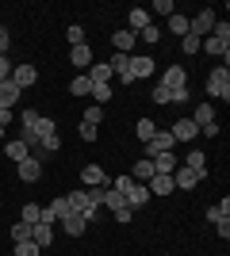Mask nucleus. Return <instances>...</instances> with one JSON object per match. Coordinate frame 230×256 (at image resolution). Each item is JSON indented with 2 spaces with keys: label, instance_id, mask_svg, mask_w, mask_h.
Here are the masks:
<instances>
[{
  "label": "nucleus",
  "instance_id": "f257e3e1",
  "mask_svg": "<svg viewBox=\"0 0 230 256\" xmlns=\"http://www.w3.org/2000/svg\"><path fill=\"white\" fill-rule=\"evenodd\" d=\"M111 188H119L123 192V203L131 206V210H138V206L150 203V188L138 180H131V176H119V180H111Z\"/></svg>",
  "mask_w": 230,
  "mask_h": 256
},
{
  "label": "nucleus",
  "instance_id": "f03ea898",
  "mask_svg": "<svg viewBox=\"0 0 230 256\" xmlns=\"http://www.w3.org/2000/svg\"><path fill=\"white\" fill-rule=\"evenodd\" d=\"M207 96L211 100H222V104H230V69L226 65H219V69H211L207 73Z\"/></svg>",
  "mask_w": 230,
  "mask_h": 256
},
{
  "label": "nucleus",
  "instance_id": "7ed1b4c3",
  "mask_svg": "<svg viewBox=\"0 0 230 256\" xmlns=\"http://www.w3.org/2000/svg\"><path fill=\"white\" fill-rule=\"evenodd\" d=\"M199 180H207V172H196V168H188V164H176V172H173V188L176 192H192Z\"/></svg>",
  "mask_w": 230,
  "mask_h": 256
},
{
  "label": "nucleus",
  "instance_id": "20e7f679",
  "mask_svg": "<svg viewBox=\"0 0 230 256\" xmlns=\"http://www.w3.org/2000/svg\"><path fill=\"white\" fill-rule=\"evenodd\" d=\"M211 27H215V8H203V12H196V20H188V31L196 38H207Z\"/></svg>",
  "mask_w": 230,
  "mask_h": 256
},
{
  "label": "nucleus",
  "instance_id": "39448f33",
  "mask_svg": "<svg viewBox=\"0 0 230 256\" xmlns=\"http://www.w3.org/2000/svg\"><path fill=\"white\" fill-rule=\"evenodd\" d=\"M157 65H153L150 54H131V80H142V76H153Z\"/></svg>",
  "mask_w": 230,
  "mask_h": 256
},
{
  "label": "nucleus",
  "instance_id": "423d86ee",
  "mask_svg": "<svg viewBox=\"0 0 230 256\" xmlns=\"http://www.w3.org/2000/svg\"><path fill=\"white\" fill-rule=\"evenodd\" d=\"M35 80H39V69H35V65H27V62H23V65H12V84L20 88V92H23V88H31Z\"/></svg>",
  "mask_w": 230,
  "mask_h": 256
},
{
  "label": "nucleus",
  "instance_id": "0eeeda50",
  "mask_svg": "<svg viewBox=\"0 0 230 256\" xmlns=\"http://www.w3.org/2000/svg\"><path fill=\"white\" fill-rule=\"evenodd\" d=\"M173 146H176V142H173V134H169V130H161V134H153V138L150 142H146V157H157V153H173Z\"/></svg>",
  "mask_w": 230,
  "mask_h": 256
},
{
  "label": "nucleus",
  "instance_id": "6e6552de",
  "mask_svg": "<svg viewBox=\"0 0 230 256\" xmlns=\"http://www.w3.org/2000/svg\"><path fill=\"white\" fill-rule=\"evenodd\" d=\"M81 184H85V188H108L104 164H85V168H81Z\"/></svg>",
  "mask_w": 230,
  "mask_h": 256
},
{
  "label": "nucleus",
  "instance_id": "1a4fd4ad",
  "mask_svg": "<svg viewBox=\"0 0 230 256\" xmlns=\"http://www.w3.org/2000/svg\"><path fill=\"white\" fill-rule=\"evenodd\" d=\"M169 134H173V142H188V146H192V138H199V126L192 118H176Z\"/></svg>",
  "mask_w": 230,
  "mask_h": 256
},
{
  "label": "nucleus",
  "instance_id": "9d476101",
  "mask_svg": "<svg viewBox=\"0 0 230 256\" xmlns=\"http://www.w3.org/2000/svg\"><path fill=\"white\" fill-rule=\"evenodd\" d=\"M161 84L169 88V92H176V88H188V73L180 69V65H169L161 73Z\"/></svg>",
  "mask_w": 230,
  "mask_h": 256
},
{
  "label": "nucleus",
  "instance_id": "9b49d317",
  "mask_svg": "<svg viewBox=\"0 0 230 256\" xmlns=\"http://www.w3.org/2000/svg\"><path fill=\"white\" fill-rule=\"evenodd\" d=\"M111 46H115V54H127V58H131V50L138 46V34L134 31H115L111 34Z\"/></svg>",
  "mask_w": 230,
  "mask_h": 256
},
{
  "label": "nucleus",
  "instance_id": "f8f14e48",
  "mask_svg": "<svg viewBox=\"0 0 230 256\" xmlns=\"http://www.w3.org/2000/svg\"><path fill=\"white\" fill-rule=\"evenodd\" d=\"M111 76H119L123 84H131V58L127 54H111Z\"/></svg>",
  "mask_w": 230,
  "mask_h": 256
},
{
  "label": "nucleus",
  "instance_id": "ddd939ff",
  "mask_svg": "<svg viewBox=\"0 0 230 256\" xmlns=\"http://www.w3.org/2000/svg\"><path fill=\"white\" fill-rule=\"evenodd\" d=\"M4 157L20 164V160L31 157V150H27V142H23V138H8V142H4Z\"/></svg>",
  "mask_w": 230,
  "mask_h": 256
},
{
  "label": "nucleus",
  "instance_id": "4468645a",
  "mask_svg": "<svg viewBox=\"0 0 230 256\" xmlns=\"http://www.w3.org/2000/svg\"><path fill=\"white\" fill-rule=\"evenodd\" d=\"M69 65H77V69H88V65H92V46H88V42L69 46Z\"/></svg>",
  "mask_w": 230,
  "mask_h": 256
},
{
  "label": "nucleus",
  "instance_id": "2eb2a0df",
  "mask_svg": "<svg viewBox=\"0 0 230 256\" xmlns=\"http://www.w3.org/2000/svg\"><path fill=\"white\" fill-rule=\"evenodd\" d=\"M58 226H62V230H66L69 237H81V234H85V230H88V222H85V218H81V214H77V210H69V214H66V218H62V222H58Z\"/></svg>",
  "mask_w": 230,
  "mask_h": 256
},
{
  "label": "nucleus",
  "instance_id": "dca6fc26",
  "mask_svg": "<svg viewBox=\"0 0 230 256\" xmlns=\"http://www.w3.org/2000/svg\"><path fill=\"white\" fill-rule=\"evenodd\" d=\"M176 164H180L176 153H157V157H153V172H157V176H173Z\"/></svg>",
  "mask_w": 230,
  "mask_h": 256
},
{
  "label": "nucleus",
  "instance_id": "f3484780",
  "mask_svg": "<svg viewBox=\"0 0 230 256\" xmlns=\"http://www.w3.org/2000/svg\"><path fill=\"white\" fill-rule=\"evenodd\" d=\"M146 188H150V195H173L176 192V188H173V176H157V172L146 180Z\"/></svg>",
  "mask_w": 230,
  "mask_h": 256
},
{
  "label": "nucleus",
  "instance_id": "a211bd4d",
  "mask_svg": "<svg viewBox=\"0 0 230 256\" xmlns=\"http://www.w3.org/2000/svg\"><path fill=\"white\" fill-rule=\"evenodd\" d=\"M88 80H92V84H111V65L108 62H92L88 65Z\"/></svg>",
  "mask_w": 230,
  "mask_h": 256
},
{
  "label": "nucleus",
  "instance_id": "6ab92c4d",
  "mask_svg": "<svg viewBox=\"0 0 230 256\" xmlns=\"http://www.w3.org/2000/svg\"><path fill=\"white\" fill-rule=\"evenodd\" d=\"M20 96H23V92L12 84V76H8V80H0V107H8V111H12V104H20Z\"/></svg>",
  "mask_w": 230,
  "mask_h": 256
},
{
  "label": "nucleus",
  "instance_id": "aec40b11",
  "mask_svg": "<svg viewBox=\"0 0 230 256\" xmlns=\"http://www.w3.org/2000/svg\"><path fill=\"white\" fill-rule=\"evenodd\" d=\"M39 176H43V164H39V160H35V157L20 160V180H23V184H35V180H39Z\"/></svg>",
  "mask_w": 230,
  "mask_h": 256
},
{
  "label": "nucleus",
  "instance_id": "412c9836",
  "mask_svg": "<svg viewBox=\"0 0 230 256\" xmlns=\"http://www.w3.org/2000/svg\"><path fill=\"white\" fill-rule=\"evenodd\" d=\"M31 241H35L39 248H46L50 241H54V230H50L46 222H35V226H31Z\"/></svg>",
  "mask_w": 230,
  "mask_h": 256
},
{
  "label": "nucleus",
  "instance_id": "4be33fe9",
  "mask_svg": "<svg viewBox=\"0 0 230 256\" xmlns=\"http://www.w3.org/2000/svg\"><path fill=\"white\" fill-rule=\"evenodd\" d=\"M207 222H211V226L230 222V199H226V195H222V203H219V206H207Z\"/></svg>",
  "mask_w": 230,
  "mask_h": 256
},
{
  "label": "nucleus",
  "instance_id": "5701e85b",
  "mask_svg": "<svg viewBox=\"0 0 230 256\" xmlns=\"http://www.w3.org/2000/svg\"><path fill=\"white\" fill-rule=\"evenodd\" d=\"M199 50H207V54H215V58H222V62H226L230 58V42H219V38H203V42H199Z\"/></svg>",
  "mask_w": 230,
  "mask_h": 256
},
{
  "label": "nucleus",
  "instance_id": "b1692460",
  "mask_svg": "<svg viewBox=\"0 0 230 256\" xmlns=\"http://www.w3.org/2000/svg\"><path fill=\"white\" fill-rule=\"evenodd\" d=\"M31 134L43 142L46 134H58V122H54V118H46V115H39V118H35V126H31Z\"/></svg>",
  "mask_w": 230,
  "mask_h": 256
},
{
  "label": "nucleus",
  "instance_id": "393cba45",
  "mask_svg": "<svg viewBox=\"0 0 230 256\" xmlns=\"http://www.w3.org/2000/svg\"><path fill=\"white\" fill-rule=\"evenodd\" d=\"M127 16H131V27H127V31L138 34V31H146V27H150V12H146V8H131Z\"/></svg>",
  "mask_w": 230,
  "mask_h": 256
},
{
  "label": "nucleus",
  "instance_id": "a878e982",
  "mask_svg": "<svg viewBox=\"0 0 230 256\" xmlns=\"http://www.w3.org/2000/svg\"><path fill=\"white\" fill-rule=\"evenodd\" d=\"M153 176V160L150 157H142V160H134V168H131V180H138V184H146Z\"/></svg>",
  "mask_w": 230,
  "mask_h": 256
},
{
  "label": "nucleus",
  "instance_id": "bb28decb",
  "mask_svg": "<svg viewBox=\"0 0 230 256\" xmlns=\"http://www.w3.org/2000/svg\"><path fill=\"white\" fill-rule=\"evenodd\" d=\"M192 122H196V126H207V122H215V104H199L196 111H192Z\"/></svg>",
  "mask_w": 230,
  "mask_h": 256
},
{
  "label": "nucleus",
  "instance_id": "cd10ccee",
  "mask_svg": "<svg viewBox=\"0 0 230 256\" xmlns=\"http://www.w3.org/2000/svg\"><path fill=\"white\" fill-rule=\"evenodd\" d=\"M69 92H73V96H88V92H92V80H88V73H77L73 80H69Z\"/></svg>",
  "mask_w": 230,
  "mask_h": 256
},
{
  "label": "nucleus",
  "instance_id": "c85d7f7f",
  "mask_svg": "<svg viewBox=\"0 0 230 256\" xmlns=\"http://www.w3.org/2000/svg\"><path fill=\"white\" fill-rule=\"evenodd\" d=\"M184 164H188V168H196V172H207V153H203V150H188Z\"/></svg>",
  "mask_w": 230,
  "mask_h": 256
},
{
  "label": "nucleus",
  "instance_id": "c756f323",
  "mask_svg": "<svg viewBox=\"0 0 230 256\" xmlns=\"http://www.w3.org/2000/svg\"><path fill=\"white\" fill-rule=\"evenodd\" d=\"M20 222H27V226L43 222V206H39V203H23V210H20Z\"/></svg>",
  "mask_w": 230,
  "mask_h": 256
},
{
  "label": "nucleus",
  "instance_id": "7c9ffc66",
  "mask_svg": "<svg viewBox=\"0 0 230 256\" xmlns=\"http://www.w3.org/2000/svg\"><path fill=\"white\" fill-rule=\"evenodd\" d=\"M169 31H173L176 38H184V34H188V16H180V12H173V16H169Z\"/></svg>",
  "mask_w": 230,
  "mask_h": 256
},
{
  "label": "nucleus",
  "instance_id": "2f4dec72",
  "mask_svg": "<svg viewBox=\"0 0 230 256\" xmlns=\"http://www.w3.org/2000/svg\"><path fill=\"white\" fill-rule=\"evenodd\" d=\"M134 134H138L142 142H150L153 134H157V126H153V118H138V126H134Z\"/></svg>",
  "mask_w": 230,
  "mask_h": 256
},
{
  "label": "nucleus",
  "instance_id": "473e14b6",
  "mask_svg": "<svg viewBox=\"0 0 230 256\" xmlns=\"http://www.w3.org/2000/svg\"><path fill=\"white\" fill-rule=\"evenodd\" d=\"M66 38H69V46H81V42H85V27H81V23H69Z\"/></svg>",
  "mask_w": 230,
  "mask_h": 256
},
{
  "label": "nucleus",
  "instance_id": "72a5a7b5",
  "mask_svg": "<svg viewBox=\"0 0 230 256\" xmlns=\"http://www.w3.org/2000/svg\"><path fill=\"white\" fill-rule=\"evenodd\" d=\"M81 122H92V126H100V122H104V107L92 104V107L85 111V118H81Z\"/></svg>",
  "mask_w": 230,
  "mask_h": 256
},
{
  "label": "nucleus",
  "instance_id": "f704fd0d",
  "mask_svg": "<svg viewBox=\"0 0 230 256\" xmlns=\"http://www.w3.org/2000/svg\"><path fill=\"white\" fill-rule=\"evenodd\" d=\"M199 42H203V38H196V34L188 31L184 38H180V50H184V54H199Z\"/></svg>",
  "mask_w": 230,
  "mask_h": 256
},
{
  "label": "nucleus",
  "instance_id": "c9c22d12",
  "mask_svg": "<svg viewBox=\"0 0 230 256\" xmlns=\"http://www.w3.org/2000/svg\"><path fill=\"white\" fill-rule=\"evenodd\" d=\"M88 96L96 100V104H108V100H111V84H92V92H88Z\"/></svg>",
  "mask_w": 230,
  "mask_h": 256
},
{
  "label": "nucleus",
  "instance_id": "e433bc0d",
  "mask_svg": "<svg viewBox=\"0 0 230 256\" xmlns=\"http://www.w3.org/2000/svg\"><path fill=\"white\" fill-rule=\"evenodd\" d=\"M12 241H31V226L16 222V226H12Z\"/></svg>",
  "mask_w": 230,
  "mask_h": 256
},
{
  "label": "nucleus",
  "instance_id": "4c0bfd02",
  "mask_svg": "<svg viewBox=\"0 0 230 256\" xmlns=\"http://www.w3.org/2000/svg\"><path fill=\"white\" fill-rule=\"evenodd\" d=\"M146 12H157V16H173L176 4H173V0H153V8H146Z\"/></svg>",
  "mask_w": 230,
  "mask_h": 256
},
{
  "label": "nucleus",
  "instance_id": "58836bf2",
  "mask_svg": "<svg viewBox=\"0 0 230 256\" xmlns=\"http://www.w3.org/2000/svg\"><path fill=\"white\" fill-rule=\"evenodd\" d=\"M16 256H39V245L35 241H16Z\"/></svg>",
  "mask_w": 230,
  "mask_h": 256
},
{
  "label": "nucleus",
  "instance_id": "ea45409f",
  "mask_svg": "<svg viewBox=\"0 0 230 256\" xmlns=\"http://www.w3.org/2000/svg\"><path fill=\"white\" fill-rule=\"evenodd\" d=\"M77 134H81L85 142H96V138H100V126H92V122H81V130H77Z\"/></svg>",
  "mask_w": 230,
  "mask_h": 256
},
{
  "label": "nucleus",
  "instance_id": "a19ab883",
  "mask_svg": "<svg viewBox=\"0 0 230 256\" xmlns=\"http://www.w3.org/2000/svg\"><path fill=\"white\" fill-rule=\"evenodd\" d=\"M157 38H161V31H157V27H146V31H138V42H157Z\"/></svg>",
  "mask_w": 230,
  "mask_h": 256
},
{
  "label": "nucleus",
  "instance_id": "79ce46f5",
  "mask_svg": "<svg viewBox=\"0 0 230 256\" xmlns=\"http://www.w3.org/2000/svg\"><path fill=\"white\" fill-rule=\"evenodd\" d=\"M35 118H39V111H31V107H27V111L20 115V130H31V126H35Z\"/></svg>",
  "mask_w": 230,
  "mask_h": 256
},
{
  "label": "nucleus",
  "instance_id": "37998d69",
  "mask_svg": "<svg viewBox=\"0 0 230 256\" xmlns=\"http://www.w3.org/2000/svg\"><path fill=\"white\" fill-rule=\"evenodd\" d=\"M153 104H169V88H165V84H153Z\"/></svg>",
  "mask_w": 230,
  "mask_h": 256
},
{
  "label": "nucleus",
  "instance_id": "c03bdc74",
  "mask_svg": "<svg viewBox=\"0 0 230 256\" xmlns=\"http://www.w3.org/2000/svg\"><path fill=\"white\" fill-rule=\"evenodd\" d=\"M8 46H12V34L8 27H0V58H8Z\"/></svg>",
  "mask_w": 230,
  "mask_h": 256
},
{
  "label": "nucleus",
  "instance_id": "a18cd8bd",
  "mask_svg": "<svg viewBox=\"0 0 230 256\" xmlns=\"http://www.w3.org/2000/svg\"><path fill=\"white\" fill-rule=\"evenodd\" d=\"M199 134H203V138H219L222 126H219V122H207V126H199Z\"/></svg>",
  "mask_w": 230,
  "mask_h": 256
},
{
  "label": "nucleus",
  "instance_id": "49530a36",
  "mask_svg": "<svg viewBox=\"0 0 230 256\" xmlns=\"http://www.w3.org/2000/svg\"><path fill=\"white\" fill-rule=\"evenodd\" d=\"M131 206H119V210H115V222H119V226H127V222H131Z\"/></svg>",
  "mask_w": 230,
  "mask_h": 256
},
{
  "label": "nucleus",
  "instance_id": "de8ad7c7",
  "mask_svg": "<svg viewBox=\"0 0 230 256\" xmlns=\"http://www.w3.org/2000/svg\"><path fill=\"white\" fill-rule=\"evenodd\" d=\"M12 76V65H8V58H0V80H8Z\"/></svg>",
  "mask_w": 230,
  "mask_h": 256
},
{
  "label": "nucleus",
  "instance_id": "09e8293b",
  "mask_svg": "<svg viewBox=\"0 0 230 256\" xmlns=\"http://www.w3.org/2000/svg\"><path fill=\"white\" fill-rule=\"evenodd\" d=\"M0 126H12V111L8 107H0Z\"/></svg>",
  "mask_w": 230,
  "mask_h": 256
},
{
  "label": "nucleus",
  "instance_id": "8fccbe9b",
  "mask_svg": "<svg viewBox=\"0 0 230 256\" xmlns=\"http://www.w3.org/2000/svg\"><path fill=\"white\" fill-rule=\"evenodd\" d=\"M0 142H8V126H0Z\"/></svg>",
  "mask_w": 230,
  "mask_h": 256
}]
</instances>
